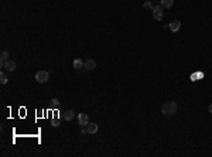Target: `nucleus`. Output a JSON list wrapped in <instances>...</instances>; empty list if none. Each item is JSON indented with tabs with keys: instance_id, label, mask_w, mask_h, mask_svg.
Returning a JSON list of instances; mask_svg holds the SVG:
<instances>
[{
	"instance_id": "1",
	"label": "nucleus",
	"mask_w": 212,
	"mask_h": 157,
	"mask_svg": "<svg viewBox=\"0 0 212 157\" xmlns=\"http://www.w3.org/2000/svg\"><path fill=\"white\" fill-rule=\"evenodd\" d=\"M177 109H178L177 102H174V101H168V102H166V104L161 106V113L166 115V116H173V115H175Z\"/></svg>"
},
{
	"instance_id": "2",
	"label": "nucleus",
	"mask_w": 212,
	"mask_h": 157,
	"mask_svg": "<svg viewBox=\"0 0 212 157\" xmlns=\"http://www.w3.org/2000/svg\"><path fill=\"white\" fill-rule=\"evenodd\" d=\"M81 127H82V135H85V133L95 135L96 132L99 130V126H98V123H88V125L81 126Z\"/></svg>"
},
{
	"instance_id": "3",
	"label": "nucleus",
	"mask_w": 212,
	"mask_h": 157,
	"mask_svg": "<svg viewBox=\"0 0 212 157\" xmlns=\"http://www.w3.org/2000/svg\"><path fill=\"white\" fill-rule=\"evenodd\" d=\"M48 79H50V72H47V71H40L35 74V81L40 84H45Z\"/></svg>"
},
{
	"instance_id": "4",
	"label": "nucleus",
	"mask_w": 212,
	"mask_h": 157,
	"mask_svg": "<svg viewBox=\"0 0 212 157\" xmlns=\"http://www.w3.org/2000/svg\"><path fill=\"white\" fill-rule=\"evenodd\" d=\"M163 6H154L153 7V16H154V19L157 21H161L164 19V11H163Z\"/></svg>"
},
{
	"instance_id": "5",
	"label": "nucleus",
	"mask_w": 212,
	"mask_h": 157,
	"mask_svg": "<svg viewBox=\"0 0 212 157\" xmlns=\"http://www.w3.org/2000/svg\"><path fill=\"white\" fill-rule=\"evenodd\" d=\"M3 68H4L6 71L11 72V71H14V69L17 68V63H16V61H13V60H7L6 63L3 64Z\"/></svg>"
},
{
	"instance_id": "6",
	"label": "nucleus",
	"mask_w": 212,
	"mask_h": 157,
	"mask_svg": "<svg viewBox=\"0 0 212 157\" xmlns=\"http://www.w3.org/2000/svg\"><path fill=\"white\" fill-rule=\"evenodd\" d=\"M180 27H181V21H178V20H173L168 24V28L173 33H177L178 30H180Z\"/></svg>"
},
{
	"instance_id": "7",
	"label": "nucleus",
	"mask_w": 212,
	"mask_h": 157,
	"mask_svg": "<svg viewBox=\"0 0 212 157\" xmlns=\"http://www.w3.org/2000/svg\"><path fill=\"white\" fill-rule=\"evenodd\" d=\"M78 123H79V126H85L89 123V117H88V115L86 113H79L78 115Z\"/></svg>"
},
{
	"instance_id": "8",
	"label": "nucleus",
	"mask_w": 212,
	"mask_h": 157,
	"mask_svg": "<svg viewBox=\"0 0 212 157\" xmlns=\"http://www.w3.org/2000/svg\"><path fill=\"white\" fill-rule=\"evenodd\" d=\"M84 68H86L88 71H92V69H95V68H96V61H95V60H92V58L86 60V61H85Z\"/></svg>"
},
{
	"instance_id": "9",
	"label": "nucleus",
	"mask_w": 212,
	"mask_h": 157,
	"mask_svg": "<svg viewBox=\"0 0 212 157\" xmlns=\"http://www.w3.org/2000/svg\"><path fill=\"white\" fill-rule=\"evenodd\" d=\"M75 117V112L72 109H68V110H65V113H64V119L67 120V122H69V120H72Z\"/></svg>"
},
{
	"instance_id": "10",
	"label": "nucleus",
	"mask_w": 212,
	"mask_h": 157,
	"mask_svg": "<svg viewBox=\"0 0 212 157\" xmlns=\"http://www.w3.org/2000/svg\"><path fill=\"white\" fill-rule=\"evenodd\" d=\"M84 65H85V63L82 61V60H74V68L75 69H81V68H84Z\"/></svg>"
},
{
	"instance_id": "11",
	"label": "nucleus",
	"mask_w": 212,
	"mask_h": 157,
	"mask_svg": "<svg viewBox=\"0 0 212 157\" xmlns=\"http://www.w3.org/2000/svg\"><path fill=\"white\" fill-rule=\"evenodd\" d=\"M201 78H204V74L202 72H194L191 75V81H192V82H195V81H198V79H201Z\"/></svg>"
},
{
	"instance_id": "12",
	"label": "nucleus",
	"mask_w": 212,
	"mask_h": 157,
	"mask_svg": "<svg viewBox=\"0 0 212 157\" xmlns=\"http://www.w3.org/2000/svg\"><path fill=\"white\" fill-rule=\"evenodd\" d=\"M173 4H174V0H161V6L164 9H170Z\"/></svg>"
},
{
	"instance_id": "13",
	"label": "nucleus",
	"mask_w": 212,
	"mask_h": 157,
	"mask_svg": "<svg viewBox=\"0 0 212 157\" xmlns=\"http://www.w3.org/2000/svg\"><path fill=\"white\" fill-rule=\"evenodd\" d=\"M7 58H9V52L3 51V52H1V55H0V64H1V67H3V64L7 61Z\"/></svg>"
},
{
	"instance_id": "14",
	"label": "nucleus",
	"mask_w": 212,
	"mask_h": 157,
	"mask_svg": "<svg viewBox=\"0 0 212 157\" xmlns=\"http://www.w3.org/2000/svg\"><path fill=\"white\" fill-rule=\"evenodd\" d=\"M50 105H51L53 109H58V108H60V101H58L57 98H54V99L50 101Z\"/></svg>"
},
{
	"instance_id": "15",
	"label": "nucleus",
	"mask_w": 212,
	"mask_h": 157,
	"mask_svg": "<svg viewBox=\"0 0 212 157\" xmlns=\"http://www.w3.org/2000/svg\"><path fill=\"white\" fill-rule=\"evenodd\" d=\"M7 81H9V79H7V75H6L4 72L0 74V84L4 85V84H7Z\"/></svg>"
},
{
	"instance_id": "16",
	"label": "nucleus",
	"mask_w": 212,
	"mask_h": 157,
	"mask_svg": "<svg viewBox=\"0 0 212 157\" xmlns=\"http://www.w3.org/2000/svg\"><path fill=\"white\" fill-rule=\"evenodd\" d=\"M143 7H144V9H151V10H153V4H151V1H144Z\"/></svg>"
},
{
	"instance_id": "17",
	"label": "nucleus",
	"mask_w": 212,
	"mask_h": 157,
	"mask_svg": "<svg viewBox=\"0 0 212 157\" xmlns=\"http://www.w3.org/2000/svg\"><path fill=\"white\" fill-rule=\"evenodd\" d=\"M53 126H54V127H58V126H60V120H58V119H54V120H53Z\"/></svg>"
},
{
	"instance_id": "18",
	"label": "nucleus",
	"mask_w": 212,
	"mask_h": 157,
	"mask_svg": "<svg viewBox=\"0 0 212 157\" xmlns=\"http://www.w3.org/2000/svg\"><path fill=\"white\" fill-rule=\"evenodd\" d=\"M208 110H209V113H212V104L208 106Z\"/></svg>"
}]
</instances>
